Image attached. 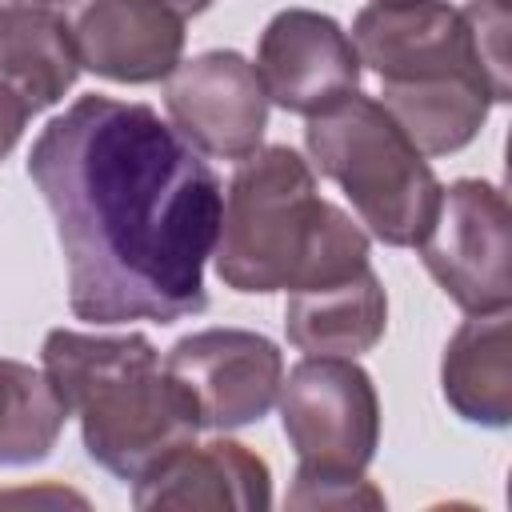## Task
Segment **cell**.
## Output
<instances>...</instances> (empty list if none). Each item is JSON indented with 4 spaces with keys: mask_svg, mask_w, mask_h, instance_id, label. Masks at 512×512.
<instances>
[{
    "mask_svg": "<svg viewBox=\"0 0 512 512\" xmlns=\"http://www.w3.org/2000/svg\"><path fill=\"white\" fill-rule=\"evenodd\" d=\"M28 176L52 208L80 320L176 324L208 308L224 188L148 104L80 96L36 136Z\"/></svg>",
    "mask_w": 512,
    "mask_h": 512,
    "instance_id": "obj_1",
    "label": "cell"
},
{
    "mask_svg": "<svg viewBox=\"0 0 512 512\" xmlns=\"http://www.w3.org/2000/svg\"><path fill=\"white\" fill-rule=\"evenodd\" d=\"M212 256L232 292H300L360 272L368 236L316 192L308 160L272 144L232 172Z\"/></svg>",
    "mask_w": 512,
    "mask_h": 512,
    "instance_id": "obj_2",
    "label": "cell"
},
{
    "mask_svg": "<svg viewBox=\"0 0 512 512\" xmlns=\"http://www.w3.org/2000/svg\"><path fill=\"white\" fill-rule=\"evenodd\" d=\"M40 360L68 416L80 420L84 452L120 480H140L204 428L192 392L160 364L148 336L52 328Z\"/></svg>",
    "mask_w": 512,
    "mask_h": 512,
    "instance_id": "obj_3",
    "label": "cell"
},
{
    "mask_svg": "<svg viewBox=\"0 0 512 512\" xmlns=\"http://www.w3.org/2000/svg\"><path fill=\"white\" fill-rule=\"evenodd\" d=\"M304 144L312 164L344 188L376 240L388 248L420 244L440 204V180L380 100L348 92L332 108L308 116Z\"/></svg>",
    "mask_w": 512,
    "mask_h": 512,
    "instance_id": "obj_4",
    "label": "cell"
},
{
    "mask_svg": "<svg viewBox=\"0 0 512 512\" xmlns=\"http://www.w3.org/2000/svg\"><path fill=\"white\" fill-rule=\"evenodd\" d=\"M280 424L308 472H364L380 444L372 376L348 356H304L280 380Z\"/></svg>",
    "mask_w": 512,
    "mask_h": 512,
    "instance_id": "obj_5",
    "label": "cell"
},
{
    "mask_svg": "<svg viewBox=\"0 0 512 512\" xmlns=\"http://www.w3.org/2000/svg\"><path fill=\"white\" fill-rule=\"evenodd\" d=\"M416 248L432 280L468 316L512 304V216L496 184L456 180L440 188L436 216Z\"/></svg>",
    "mask_w": 512,
    "mask_h": 512,
    "instance_id": "obj_6",
    "label": "cell"
},
{
    "mask_svg": "<svg viewBox=\"0 0 512 512\" xmlns=\"http://www.w3.org/2000/svg\"><path fill=\"white\" fill-rule=\"evenodd\" d=\"M164 80V108L172 128L196 152L244 160L260 148L268 128V92L240 52H200L180 60Z\"/></svg>",
    "mask_w": 512,
    "mask_h": 512,
    "instance_id": "obj_7",
    "label": "cell"
},
{
    "mask_svg": "<svg viewBox=\"0 0 512 512\" xmlns=\"http://www.w3.org/2000/svg\"><path fill=\"white\" fill-rule=\"evenodd\" d=\"M164 368L192 392L204 428H244L268 416L284 380L280 348L244 328H204L172 344Z\"/></svg>",
    "mask_w": 512,
    "mask_h": 512,
    "instance_id": "obj_8",
    "label": "cell"
},
{
    "mask_svg": "<svg viewBox=\"0 0 512 512\" xmlns=\"http://www.w3.org/2000/svg\"><path fill=\"white\" fill-rule=\"evenodd\" d=\"M348 40L360 64H368L384 84L448 80V76L484 80L472 28L464 12L444 0H376L360 8Z\"/></svg>",
    "mask_w": 512,
    "mask_h": 512,
    "instance_id": "obj_9",
    "label": "cell"
},
{
    "mask_svg": "<svg viewBox=\"0 0 512 512\" xmlns=\"http://www.w3.org/2000/svg\"><path fill=\"white\" fill-rule=\"evenodd\" d=\"M252 68L268 92V104L296 116H316L360 84V56L348 32L312 8L276 12L260 32Z\"/></svg>",
    "mask_w": 512,
    "mask_h": 512,
    "instance_id": "obj_10",
    "label": "cell"
},
{
    "mask_svg": "<svg viewBox=\"0 0 512 512\" xmlns=\"http://www.w3.org/2000/svg\"><path fill=\"white\" fill-rule=\"evenodd\" d=\"M64 24L80 68L116 84L164 80L184 52V24L160 0H68Z\"/></svg>",
    "mask_w": 512,
    "mask_h": 512,
    "instance_id": "obj_11",
    "label": "cell"
},
{
    "mask_svg": "<svg viewBox=\"0 0 512 512\" xmlns=\"http://www.w3.org/2000/svg\"><path fill=\"white\" fill-rule=\"evenodd\" d=\"M132 504L148 508H232L264 512L272 504V472L240 440L184 444L152 472L132 480Z\"/></svg>",
    "mask_w": 512,
    "mask_h": 512,
    "instance_id": "obj_12",
    "label": "cell"
},
{
    "mask_svg": "<svg viewBox=\"0 0 512 512\" xmlns=\"http://www.w3.org/2000/svg\"><path fill=\"white\" fill-rule=\"evenodd\" d=\"M388 324V296L372 264H364L352 276L312 284L300 292H288L284 304V332L288 344H296L308 356H348L376 348Z\"/></svg>",
    "mask_w": 512,
    "mask_h": 512,
    "instance_id": "obj_13",
    "label": "cell"
},
{
    "mask_svg": "<svg viewBox=\"0 0 512 512\" xmlns=\"http://www.w3.org/2000/svg\"><path fill=\"white\" fill-rule=\"evenodd\" d=\"M440 388L456 416L484 428L512 420V324L508 308L480 312L456 328L440 360Z\"/></svg>",
    "mask_w": 512,
    "mask_h": 512,
    "instance_id": "obj_14",
    "label": "cell"
},
{
    "mask_svg": "<svg viewBox=\"0 0 512 512\" xmlns=\"http://www.w3.org/2000/svg\"><path fill=\"white\" fill-rule=\"evenodd\" d=\"M380 108L424 156H448L472 144L480 124L488 120L492 92L480 76L412 80V84H384Z\"/></svg>",
    "mask_w": 512,
    "mask_h": 512,
    "instance_id": "obj_15",
    "label": "cell"
},
{
    "mask_svg": "<svg viewBox=\"0 0 512 512\" xmlns=\"http://www.w3.org/2000/svg\"><path fill=\"white\" fill-rule=\"evenodd\" d=\"M80 60L56 8L20 12L0 20V84L28 104V112L52 108L76 84Z\"/></svg>",
    "mask_w": 512,
    "mask_h": 512,
    "instance_id": "obj_16",
    "label": "cell"
},
{
    "mask_svg": "<svg viewBox=\"0 0 512 512\" xmlns=\"http://www.w3.org/2000/svg\"><path fill=\"white\" fill-rule=\"evenodd\" d=\"M68 420L44 368L0 356V464L44 460Z\"/></svg>",
    "mask_w": 512,
    "mask_h": 512,
    "instance_id": "obj_17",
    "label": "cell"
},
{
    "mask_svg": "<svg viewBox=\"0 0 512 512\" xmlns=\"http://www.w3.org/2000/svg\"><path fill=\"white\" fill-rule=\"evenodd\" d=\"M468 28H472V44H476V60L480 72L488 80V92L496 104L512 100V84H508V4L496 0H472L468 8H460Z\"/></svg>",
    "mask_w": 512,
    "mask_h": 512,
    "instance_id": "obj_18",
    "label": "cell"
},
{
    "mask_svg": "<svg viewBox=\"0 0 512 512\" xmlns=\"http://www.w3.org/2000/svg\"><path fill=\"white\" fill-rule=\"evenodd\" d=\"M288 508H384V492L364 472H308L296 468Z\"/></svg>",
    "mask_w": 512,
    "mask_h": 512,
    "instance_id": "obj_19",
    "label": "cell"
},
{
    "mask_svg": "<svg viewBox=\"0 0 512 512\" xmlns=\"http://www.w3.org/2000/svg\"><path fill=\"white\" fill-rule=\"evenodd\" d=\"M28 104L20 100V96H12L4 84H0V160L16 148V140H20V132H24V124H28Z\"/></svg>",
    "mask_w": 512,
    "mask_h": 512,
    "instance_id": "obj_20",
    "label": "cell"
},
{
    "mask_svg": "<svg viewBox=\"0 0 512 512\" xmlns=\"http://www.w3.org/2000/svg\"><path fill=\"white\" fill-rule=\"evenodd\" d=\"M56 4H68V0H0V20L20 16V12H44V8H56Z\"/></svg>",
    "mask_w": 512,
    "mask_h": 512,
    "instance_id": "obj_21",
    "label": "cell"
},
{
    "mask_svg": "<svg viewBox=\"0 0 512 512\" xmlns=\"http://www.w3.org/2000/svg\"><path fill=\"white\" fill-rule=\"evenodd\" d=\"M164 8H172L180 20H192V16H200L204 8H212V0H160Z\"/></svg>",
    "mask_w": 512,
    "mask_h": 512,
    "instance_id": "obj_22",
    "label": "cell"
},
{
    "mask_svg": "<svg viewBox=\"0 0 512 512\" xmlns=\"http://www.w3.org/2000/svg\"><path fill=\"white\" fill-rule=\"evenodd\" d=\"M496 4H508V0H496Z\"/></svg>",
    "mask_w": 512,
    "mask_h": 512,
    "instance_id": "obj_23",
    "label": "cell"
}]
</instances>
